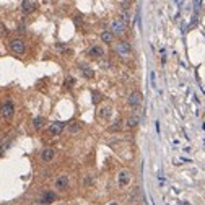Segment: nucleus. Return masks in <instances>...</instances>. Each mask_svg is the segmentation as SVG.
Wrapping results in <instances>:
<instances>
[{"label":"nucleus","instance_id":"obj_19","mask_svg":"<svg viewBox=\"0 0 205 205\" xmlns=\"http://www.w3.org/2000/svg\"><path fill=\"white\" fill-rule=\"evenodd\" d=\"M73 83H75V80H73L72 77H69V78L65 80V83H64V85H65V88H72V85H73Z\"/></svg>","mask_w":205,"mask_h":205},{"label":"nucleus","instance_id":"obj_21","mask_svg":"<svg viewBox=\"0 0 205 205\" xmlns=\"http://www.w3.org/2000/svg\"><path fill=\"white\" fill-rule=\"evenodd\" d=\"M0 156H2V147H0Z\"/></svg>","mask_w":205,"mask_h":205},{"label":"nucleus","instance_id":"obj_20","mask_svg":"<svg viewBox=\"0 0 205 205\" xmlns=\"http://www.w3.org/2000/svg\"><path fill=\"white\" fill-rule=\"evenodd\" d=\"M119 127H121V122H116V124H114V127H112V130H116V129H119Z\"/></svg>","mask_w":205,"mask_h":205},{"label":"nucleus","instance_id":"obj_17","mask_svg":"<svg viewBox=\"0 0 205 205\" xmlns=\"http://www.w3.org/2000/svg\"><path fill=\"white\" fill-rule=\"evenodd\" d=\"M78 130H80V122H73V124H70V125H69V132L75 133V132H78Z\"/></svg>","mask_w":205,"mask_h":205},{"label":"nucleus","instance_id":"obj_3","mask_svg":"<svg viewBox=\"0 0 205 205\" xmlns=\"http://www.w3.org/2000/svg\"><path fill=\"white\" fill-rule=\"evenodd\" d=\"M142 99H143V96H142L140 91H133V93L129 94V104H130V106H139L142 103Z\"/></svg>","mask_w":205,"mask_h":205},{"label":"nucleus","instance_id":"obj_14","mask_svg":"<svg viewBox=\"0 0 205 205\" xmlns=\"http://www.w3.org/2000/svg\"><path fill=\"white\" fill-rule=\"evenodd\" d=\"M139 121H140V117L137 116V114H133V116H130V117H129L127 125H129V127H135L137 124H139Z\"/></svg>","mask_w":205,"mask_h":205},{"label":"nucleus","instance_id":"obj_11","mask_svg":"<svg viewBox=\"0 0 205 205\" xmlns=\"http://www.w3.org/2000/svg\"><path fill=\"white\" fill-rule=\"evenodd\" d=\"M54 156H55V150L54 148H46L41 153V158L44 161H52V160H54Z\"/></svg>","mask_w":205,"mask_h":205},{"label":"nucleus","instance_id":"obj_7","mask_svg":"<svg viewBox=\"0 0 205 205\" xmlns=\"http://www.w3.org/2000/svg\"><path fill=\"white\" fill-rule=\"evenodd\" d=\"M55 200V194L52 192V190H46L44 194H42V197H41V203L42 205H49L52 203Z\"/></svg>","mask_w":205,"mask_h":205},{"label":"nucleus","instance_id":"obj_10","mask_svg":"<svg viewBox=\"0 0 205 205\" xmlns=\"http://www.w3.org/2000/svg\"><path fill=\"white\" fill-rule=\"evenodd\" d=\"M64 122H52L51 124V127H49V130L52 135H57V133H60L62 130H64Z\"/></svg>","mask_w":205,"mask_h":205},{"label":"nucleus","instance_id":"obj_22","mask_svg":"<svg viewBox=\"0 0 205 205\" xmlns=\"http://www.w3.org/2000/svg\"><path fill=\"white\" fill-rule=\"evenodd\" d=\"M111 205H116V203H111Z\"/></svg>","mask_w":205,"mask_h":205},{"label":"nucleus","instance_id":"obj_8","mask_svg":"<svg viewBox=\"0 0 205 205\" xmlns=\"http://www.w3.org/2000/svg\"><path fill=\"white\" fill-rule=\"evenodd\" d=\"M116 51H117L121 55H127V54H130L132 47H130V44H129V42H119V44L116 46Z\"/></svg>","mask_w":205,"mask_h":205},{"label":"nucleus","instance_id":"obj_15","mask_svg":"<svg viewBox=\"0 0 205 205\" xmlns=\"http://www.w3.org/2000/svg\"><path fill=\"white\" fill-rule=\"evenodd\" d=\"M44 122H46V119H44V117L37 116V117H34V121H33V125H34L36 129H41L42 125H44Z\"/></svg>","mask_w":205,"mask_h":205},{"label":"nucleus","instance_id":"obj_1","mask_svg":"<svg viewBox=\"0 0 205 205\" xmlns=\"http://www.w3.org/2000/svg\"><path fill=\"white\" fill-rule=\"evenodd\" d=\"M117 182L119 186H127L129 182H130V173H129L127 169H122V171H119V174H117Z\"/></svg>","mask_w":205,"mask_h":205},{"label":"nucleus","instance_id":"obj_6","mask_svg":"<svg viewBox=\"0 0 205 205\" xmlns=\"http://www.w3.org/2000/svg\"><path fill=\"white\" fill-rule=\"evenodd\" d=\"M111 28H112V33H114V34H122V33L125 31V25H124L121 20H114L112 25H111Z\"/></svg>","mask_w":205,"mask_h":205},{"label":"nucleus","instance_id":"obj_18","mask_svg":"<svg viewBox=\"0 0 205 205\" xmlns=\"http://www.w3.org/2000/svg\"><path fill=\"white\" fill-rule=\"evenodd\" d=\"M83 73H85V77H87V78H93V77H94L93 70L88 69V67H83Z\"/></svg>","mask_w":205,"mask_h":205},{"label":"nucleus","instance_id":"obj_16","mask_svg":"<svg viewBox=\"0 0 205 205\" xmlns=\"http://www.w3.org/2000/svg\"><path fill=\"white\" fill-rule=\"evenodd\" d=\"M101 39L106 42V44H109V42L112 41V34H111L109 31H103V33H101Z\"/></svg>","mask_w":205,"mask_h":205},{"label":"nucleus","instance_id":"obj_12","mask_svg":"<svg viewBox=\"0 0 205 205\" xmlns=\"http://www.w3.org/2000/svg\"><path fill=\"white\" fill-rule=\"evenodd\" d=\"M112 114V108L111 106H103L101 109H99V117L101 119H109Z\"/></svg>","mask_w":205,"mask_h":205},{"label":"nucleus","instance_id":"obj_4","mask_svg":"<svg viewBox=\"0 0 205 205\" xmlns=\"http://www.w3.org/2000/svg\"><path fill=\"white\" fill-rule=\"evenodd\" d=\"M10 47H12L13 52H16V54H23V52H25V42L21 39H13Z\"/></svg>","mask_w":205,"mask_h":205},{"label":"nucleus","instance_id":"obj_9","mask_svg":"<svg viewBox=\"0 0 205 205\" xmlns=\"http://www.w3.org/2000/svg\"><path fill=\"white\" fill-rule=\"evenodd\" d=\"M21 8H23V13H31L36 10V2H30V0H25L21 3Z\"/></svg>","mask_w":205,"mask_h":205},{"label":"nucleus","instance_id":"obj_5","mask_svg":"<svg viewBox=\"0 0 205 205\" xmlns=\"http://www.w3.org/2000/svg\"><path fill=\"white\" fill-rule=\"evenodd\" d=\"M67 187H69V178H67V176H59V178L55 179V189L65 190Z\"/></svg>","mask_w":205,"mask_h":205},{"label":"nucleus","instance_id":"obj_2","mask_svg":"<svg viewBox=\"0 0 205 205\" xmlns=\"http://www.w3.org/2000/svg\"><path fill=\"white\" fill-rule=\"evenodd\" d=\"M13 114H15V108H13V103H12V101H7V103L2 106V116L5 117V119H10Z\"/></svg>","mask_w":205,"mask_h":205},{"label":"nucleus","instance_id":"obj_13","mask_svg":"<svg viewBox=\"0 0 205 205\" xmlns=\"http://www.w3.org/2000/svg\"><path fill=\"white\" fill-rule=\"evenodd\" d=\"M90 55L93 57H103L104 55V49L101 46H93L91 49H90Z\"/></svg>","mask_w":205,"mask_h":205}]
</instances>
